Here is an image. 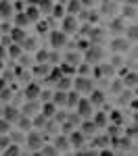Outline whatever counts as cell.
I'll use <instances>...</instances> for the list:
<instances>
[{"instance_id":"obj_1","label":"cell","mask_w":138,"mask_h":156,"mask_svg":"<svg viewBox=\"0 0 138 156\" xmlns=\"http://www.w3.org/2000/svg\"><path fill=\"white\" fill-rule=\"evenodd\" d=\"M75 75H77V77L71 79V87H73L80 96H88V94L94 90V81H92V77H88V75H80V73H75Z\"/></svg>"},{"instance_id":"obj_2","label":"cell","mask_w":138,"mask_h":156,"mask_svg":"<svg viewBox=\"0 0 138 156\" xmlns=\"http://www.w3.org/2000/svg\"><path fill=\"white\" fill-rule=\"evenodd\" d=\"M94 104L88 100V96H80L77 100V104H75V112L80 115V119H90L92 115H94Z\"/></svg>"},{"instance_id":"obj_3","label":"cell","mask_w":138,"mask_h":156,"mask_svg":"<svg viewBox=\"0 0 138 156\" xmlns=\"http://www.w3.org/2000/svg\"><path fill=\"white\" fill-rule=\"evenodd\" d=\"M103 56H105L103 48H100L99 44H92V42H90V46L84 50V56H82V58L86 60L88 65H96V62H100V60H103Z\"/></svg>"},{"instance_id":"obj_4","label":"cell","mask_w":138,"mask_h":156,"mask_svg":"<svg viewBox=\"0 0 138 156\" xmlns=\"http://www.w3.org/2000/svg\"><path fill=\"white\" fill-rule=\"evenodd\" d=\"M25 144H27V150H32V152H38V150L42 148V144H44V133L29 129V131L25 133Z\"/></svg>"},{"instance_id":"obj_5","label":"cell","mask_w":138,"mask_h":156,"mask_svg":"<svg viewBox=\"0 0 138 156\" xmlns=\"http://www.w3.org/2000/svg\"><path fill=\"white\" fill-rule=\"evenodd\" d=\"M69 36L65 34V31H61V29H52L50 31V36H48V42H50V46H52V50H61L65 48L69 42Z\"/></svg>"},{"instance_id":"obj_6","label":"cell","mask_w":138,"mask_h":156,"mask_svg":"<svg viewBox=\"0 0 138 156\" xmlns=\"http://www.w3.org/2000/svg\"><path fill=\"white\" fill-rule=\"evenodd\" d=\"M77 29H80L77 15H67V12H65V17H61V31H65V34L69 36V34H75Z\"/></svg>"},{"instance_id":"obj_7","label":"cell","mask_w":138,"mask_h":156,"mask_svg":"<svg viewBox=\"0 0 138 156\" xmlns=\"http://www.w3.org/2000/svg\"><path fill=\"white\" fill-rule=\"evenodd\" d=\"M130 40H125V36H115L111 40V52H115V54H124V52H128L130 50Z\"/></svg>"},{"instance_id":"obj_8","label":"cell","mask_w":138,"mask_h":156,"mask_svg":"<svg viewBox=\"0 0 138 156\" xmlns=\"http://www.w3.org/2000/svg\"><path fill=\"white\" fill-rule=\"evenodd\" d=\"M67 140H69V146H73V148L80 150V148L84 146V142H86V135L75 127V129H71V131L67 133Z\"/></svg>"},{"instance_id":"obj_9","label":"cell","mask_w":138,"mask_h":156,"mask_svg":"<svg viewBox=\"0 0 138 156\" xmlns=\"http://www.w3.org/2000/svg\"><path fill=\"white\" fill-rule=\"evenodd\" d=\"M77 129L84 133L86 137H92V135H96V131H99V127L94 125V121H92V119H82Z\"/></svg>"},{"instance_id":"obj_10","label":"cell","mask_w":138,"mask_h":156,"mask_svg":"<svg viewBox=\"0 0 138 156\" xmlns=\"http://www.w3.org/2000/svg\"><path fill=\"white\" fill-rule=\"evenodd\" d=\"M15 15V6L11 0H0V19L2 21H11Z\"/></svg>"},{"instance_id":"obj_11","label":"cell","mask_w":138,"mask_h":156,"mask_svg":"<svg viewBox=\"0 0 138 156\" xmlns=\"http://www.w3.org/2000/svg\"><path fill=\"white\" fill-rule=\"evenodd\" d=\"M40 92H42L40 83L27 81V85H25V90H23V96H25V100H38L40 98Z\"/></svg>"},{"instance_id":"obj_12","label":"cell","mask_w":138,"mask_h":156,"mask_svg":"<svg viewBox=\"0 0 138 156\" xmlns=\"http://www.w3.org/2000/svg\"><path fill=\"white\" fill-rule=\"evenodd\" d=\"M2 117L9 121V123H13V125H15V121L21 117V108L13 106V104H6V106H4V110H2Z\"/></svg>"},{"instance_id":"obj_13","label":"cell","mask_w":138,"mask_h":156,"mask_svg":"<svg viewBox=\"0 0 138 156\" xmlns=\"http://www.w3.org/2000/svg\"><path fill=\"white\" fill-rule=\"evenodd\" d=\"M125 21L121 19V17H115V19H111L109 21V31H111L113 36H121L124 34V29H125Z\"/></svg>"},{"instance_id":"obj_14","label":"cell","mask_w":138,"mask_h":156,"mask_svg":"<svg viewBox=\"0 0 138 156\" xmlns=\"http://www.w3.org/2000/svg\"><path fill=\"white\" fill-rule=\"evenodd\" d=\"M40 112V100H25L23 108H21V115H27V117H34Z\"/></svg>"},{"instance_id":"obj_15","label":"cell","mask_w":138,"mask_h":156,"mask_svg":"<svg viewBox=\"0 0 138 156\" xmlns=\"http://www.w3.org/2000/svg\"><path fill=\"white\" fill-rule=\"evenodd\" d=\"M59 110V106L52 102V100H46V102H40V112L46 117V119H52L54 117V112Z\"/></svg>"},{"instance_id":"obj_16","label":"cell","mask_w":138,"mask_h":156,"mask_svg":"<svg viewBox=\"0 0 138 156\" xmlns=\"http://www.w3.org/2000/svg\"><path fill=\"white\" fill-rule=\"evenodd\" d=\"M23 12L27 15L29 23H38V21H40V17H42V12H40V9H38L36 4H27V6L23 9Z\"/></svg>"},{"instance_id":"obj_17","label":"cell","mask_w":138,"mask_h":156,"mask_svg":"<svg viewBox=\"0 0 138 156\" xmlns=\"http://www.w3.org/2000/svg\"><path fill=\"white\" fill-rule=\"evenodd\" d=\"M88 100L94 104V108L96 106H103L105 104V100H107V96H105V92H100V90H92L90 94H88Z\"/></svg>"},{"instance_id":"obj_18","label":"cell","mask_w":138,"mask_h":156,"mask_svg":"<svg viewBox=\"0 0 138 156\" xmlns=\"http://www.w3.org/2000/svg\"><path fill=\"white\" fill-rule=\"evenodd\" d=\"M82 11H84L82 0H69V2L65 4V12H67V15H80Z\"/></svg>"},{"instance_id":"obj_19","label":"cell","mask_w":138,"mask_h":156,"mask_svg":"<svg viewBox=\"0 0 138 156\" xmlns=\"http://www.w3.org/2000/svg\"><path fill=\"white\" fill-rule=\"evenodd\" d=\"M54 148H57V152L61 154V152H67L69 150V140H67V133H63V135H57L54 137Z\"/></svg>"},{"instance_id":"obj_20","label":"cell","mask_w":138,"mask_h":156,"mask_svg":"<svg viewBox=\"0 0 138 156\" xmlns=\"http://www.w3.org/2000/svg\"><path fill=\"white\" fill-rule=\"evenodd\" d=\"M15 125L19 127V131H23V133H27L29 129H34V125H32V117H27V115H21L19 119L15 121Z\"/></svg>"},{"instance_id":"obj_21","label":"cell","mask_w":138,"mask_h":156,"mask_svg":"<svg viewBox=\"0 0 138 156\" xmlns=\"http://www.w3.org/2000/svg\"><path fill=\"white\" fill-rule=\"evenodd\" d=\"M9 36L15 44H21L25 37H27V31H25L23 27H11V31H9Z\"/></svg>"},{"instance_id":"obj_22","label":"cell","mask_w":138,"mask_h":156,"mask_svg":"<svg viewBox=\"0 0 138 156\" xmlns=\"http://www.w3.org/2000/svg\"><path fill=\"white\" fill-rule=\"evenodd\" d=\"M13 23H15V27H27L29 23V19H27V15H25L23 11H15V15H13Z\"/></svg>"},{"instance_id":"obj_23","label":"cell","mask_w":138,"mask_h":156,"mask_svg":"<svg viewBox=\"0 0 138 156\" xmlns=\"http://www.w3.org/2000/svg\"><path fill=\"white\" fill-rule=\"evenodd\" d=\"M90 119L94 121V125L96 127H107V123H109V117H107V112H99V110H94V115L90 117Z\"/></svg>"},{"instance_id":"obj_24","label":"cell","mask_w":138,"mask_h":156,"mask_svg":"<svg viewBox=\"0 0 138 156\" xmlns=\"http://www.w3.org/2000/svg\"><path fill=\"white\" fill-rule=\"evenodd\" d=\"M50 100H52V102H54L59 108H61V106L65 108V102H67V92H65V90H57V92H52V98H50Z\"/></svg>"},{"instance_id":"obj_25","label":"cell","mask_w":138,"mask_h":156,"mask_svg":"<svg viewBox=\"0 0 138 156\" xmlns=\"http://www.w3.org/2000/svg\"><path fill=\"white\" fill-rule=\"evenodd\" d=\"M124 36L125 40H130L132 44L136 42V37H138V25L136 23H130V25H125V29H124Z\"/></svg>"},{"instance_id":"obj_26","label":"cell","mask_w":138,"mask_h":156,"mask_svg":"<svg viewBox=\"0 0 138 156\" xmlns=\"http://www.w3.org/2000/svg\"><path fill=\"white\" fill-rule=\"evenodd\" d=\"M121 83H124V87H130V90H134L138 83V79H136V73L134 71H130L128 75H125L124 79H121Z\"/></svg>"},{"instance_id":"obj_27","label":"cell","mask_w":138,"mask_h":156,"mask_svg":"<svg viewBox=\"0 0 138 156\" xmlns=\"http://www.w3.org/2000/svg\"><path fill=\"white\" fill-rule=\"evenodd\" d=\"M48 71H50V65H48V62H36V67H34V75H36V77H42V75L46 77Z\"/></svg>"},{"instance_id":"obj_28","label":"cell","mask_w":138,"mask_h":156,"mask_svg":"<svg viewBox=\"0 0 138 156\" xmlns=\"http://www.w3.org/2000/svg\"><path fill=\"white\" fill-rule=\"evenodd\" d=\"M77 100H80V94H77L75 90H67V102H65V106L67 108H75Z\"/></svg>"},{"instance_id":"obj_29","label":"cell","mask_w":138,"mask_h":156,"mask_svg":"<svg viewBox=\"0 0 138 156\" xmlns=\"http://www.w3.org/2000/svg\"><path fill=\"white\" fill-rule=\"evenodd\" d=\"M54 83H57V90H65V92H67V90H71V77L61 75V77H59Z\"/></svg>"},{"instance_id":"obj_30","label":"cell","mask_w":138,"mask_h":156,"mask_svg":"<svg viewBox=\"0 0 138 156\" xmlns=\"http://www.w3.org/2000/svg\"><path fill=\"white\" fill-rule=\"evenodd\" d=\"M65 62L77 67V65H82V54H80V52H67V54H65Z\"/></svg>"},{"instance_id":"obj_31","label":"cell","mask_w":138,"mask_h":156,"mask_svg":"<svg viewBox=\"0 0 138 156\" xmlns=\"http://www.w3.org/2000/svg\"><path fill=\"white\" fill-rule=\"evenodd\" d=\"M52 4H54V2H52V0H38V9H40V12H42V15H50V11H52Z\"/></svg>"},{"instance_id":"obj_32","label":"cell","mask_w":138,"mask_h":156,"mask_svg":"<svg viewBox=\"0 0 138 156\" xmlns=\"http://www.w3.org/2000/svg\"><path fill=\"white\" fill-rule=\"evenodd\" d=\"M121 19H128V17H130V19H134V17H136V6H134V4H124V9H121Z\"/></svg>"},{"instance_id":"obj_33","label":"cell","mask_w":138,"mask_h":156,"mask_svg":"<svg viewBox=\"0 0 138 156\" xmlns=\"http://www.w3.org/2000/svg\"><path fill=\"white\" fill-rule=\"evenodd\" d=\"M50 17H52V19H61V17H65V6H63V4H52Z\"/></svg>"},{"instance_id":"obj_34","label":"cell","mask_w":138,"mask_h":156,"mask_svg":"<svg viewBox=\"0 0 138 156\" xmlns=\"http://www.w3.org/2000/svg\"><path fill=\"white\" fill-rule=\"evenodd\" d=\"M19 152H21V150H19V146L15 144V142H11V144H9L6 148H4V150H2V154H4V156H17Z\"/></svg>"},{"instance_id":"obj_35","label":"cell","mask_w":138,"mask_h":156,"mask_svg":"<svg viewBox=\"0 0 138 156\" xmlns=\"http://www.w3.org/2000/svg\"><path fill=\"white\" fill-rule=\"evenodd\" d=\"M11 129H13V123H9L4 117H0V135H9Z\"/></svg>"},{"instance_id":"obj_36","label":"cell","mask_w":138,"mask_h":156,"mask_svg":"<svg viewBox=\"0 0 138 156\" xmlns=\"http://www.w3.org/2000/svg\"><path fill=\"white\" fill-rule=\"evenodd\" d=\"M38 152H40V154H44V156H52V154H59V152H57V148H54V146H52V144H42V148H40Z\"/></svg>"},{"instance_id":"obj_37","label":"cell","mask_w":138,"mask_h":156,"mask_svg":"<svg viewBox=\"0 0 138 156\" xmlns=\"http://www.w3.org/2000/svg\"><path fill=\"white\" fill-rule=\"evenodd\" d=\"M36 62H48V50H38L36 52Z\"/></svg>"},{"instance_id":"obj_38","label":"cell","mask_w":138,"mask_h":156,"mask_svg":"<svg viewBox=\"0 0 138 156\" xmlns=\"http://www.w3.org/2000/svg\"><path fill=\"white\" fill-rule=\"evenodd\" d=\"M48 62H52V65H59V62H61V54H59V50L48 52Z\"/></svg>"},{"instance_id":"obj_39","label":"cell","mask_w":138,"mask_h":156,"mask_svg":"<svg viewBox=\"0 0 138 156\" xmlns=\"http://www.w3.org/2000/svg\"><path fill=\"white\" fill-rule=\"evenodd\" d=\"M103 9H105V12H109V15H111V12L117 9V2H115V0H113V2H105V6H103Z\"/></svg>"},{"instance_id":"obj_40","label":"cell","mask_w":138,"mask_h":156,"mask_svg":"<svg viewBox=\"0 0 138 156\" xmlns=\"http://www.w3.org/2000/svg\"><path fill=\"white\" fill-rule=\"evenodd\" d=\"M0 98H2L4 102H9V100L13 98V92H9L6 87H2V90H0Z\"/></svg>"},{"instance_id":"obj_41","label":"cell","mask_w":138,"mask_h":156,"mask_svg":"<svg viewBox=\"0 0 138 156\" xmlns=\"http://www.w3.org/2000/svg\"><path fill=\"white\" fill-rule=\"evenodd\" d=\"M9 144H11V137H9V135H0V152H2Z\"/></svg>"},{"instance_id":"obj_42","label":"cell","mask_w":138,"mask_h":156,"mask_svg":"<svg viewBox=\"0 0 138 156\" xmlns=\"http://www.w3.org/2000/svg\"><path fill=\"white\" fill-rule=\"evenodd\" d=\"M115 121V123H119V121H121V112H119V110H113L111 115H109V121Z\"/></svg>"},{"instance_id":"obj_43","label":"cell","mask_w":138,"mask_h":156,"mask_svg":"<svg viewBox=\"0 0 138 156\" xmlns=\"http://www.w3.org/2000/svg\"><path fill=\"white\" fill-rule=\"evenodd\" d=\"M9 31H11V23H9V21H4V23L0 25V34H9Z\"/></svg>"},{"instance_id":"obj_44","label":"cell","mask_w":138,"mask_h":156,"mask_svg":"<svg viewBox=\"0 0 138 156\" xmlns=\"http://www.w3.org/2000/svg\"><path fill=\"white\" fill-rule=\"evenodd\" d=\"M38 31L40 34H46L48 31V23H38Z\"/></svg>"},{"instance_id":"obj_45","label":"cell","mask_w":138,"mask_h":156,"mask_svg":"<svg viewBox=\"0 0 138 156\" xmlns=\"http://www.w3.org/2000/svg\"><path fill=\"white\" fill-rule=\"evenodd\" d=\"M125 135H130V137H134V135H136V125H132L130 129H125Z\"/></svg>"},{"instance_id":"obj_46","label":"cell","mask_w":138,"mask_h":156,"mask_svg":"<svg viewBox=\"0 0 138 156\" xmlns=\"http://www.w3.org/2000/svg\"><path fill=\"white\" fill-rule=\"evenodd\" d=\"M4 58H6V46L0 44V60H4Z\"/></svg>"},{"instance_id":"obj_47","label":"cell","mask_w":138,"mask_h":156,"mask_svg":"<svg viewBox=\"0 0 138 156\" xmlns=\"http://www.w3.org/2000/svg\"><path fill=\"white\" fill-rule=\"evenodd\" d=\"M2 87H6V79H4V77H0V90H2Z\"/></svg>"},{"instance_id":"obj_48","label":"cell","mask_w":138,"mask_h":156,"mask_svg":"<svg viewBox=\"0 0 138 156\" xmlns=\"http://www.w3.org/2000/svg\"><path fill=\"white\" fill-rule=\"evenodd\" d=\"M27 4H38V0H27Z\"/></svg>"},{"instance_id":"obj_49","label":"cell","mask_w":138,"mask_h":156,"mask_svg":"<svg viewBox=\"0 0 138 156\" xmlns=\"http://www.w3.org/2000/svg\"><path fill=\"white\" fill-rule=\"evenodd\" d=\"M115 2H124V0H115Z\"/></svg>"},{"instance_id":"obj_50","label":"cell","mask_w":138,"mask_h":156,"mask_svg":"<svg viewBox=\"0 0 138 156\" xmlns=\"http://www.w3.org/2000/svg\"><path fill=\"white\" fill-rule=\"evenodd\" d=\"M0 36H2V34H0Z\"/></svg>"},{"instance_id":"obj_51","label":"cell","mask_w":138,"mask_h":156,"mask_svg":"<svg viewBox=\"0 0 138 156\" xmlns=\"http://www.w3.org/2000/svg\"><path fill=\"white\" fill-rule=\"evenodd\" d=\"M0 62H2V60H0Z\"/></svg>"}]
</instances>
